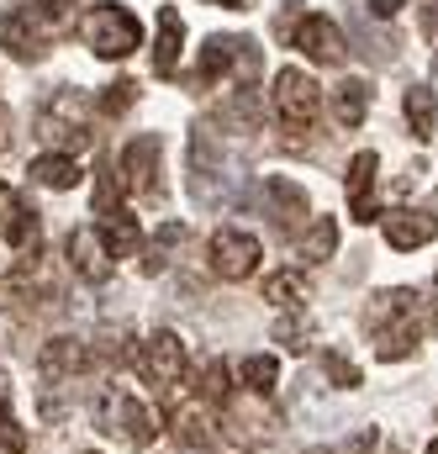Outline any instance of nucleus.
<instances>
[{
    "label": "nucleus",
    "instance_id": "9b49d317",
    "mask_svg": "<svg viewBox=\"0 0 438 454\" xmlns=\"http://www.w3.org/2000/svg\"><path fill=\"white\" fill-rule=\"evenodd\" d=\"M207 264H212L217 280H248L259 270V238L243 232V227H222L207 243Z\"/></svg>",
    "mask_w": 438,
    "mask_h": 454
},
{
    "label": "nucleus",
    "instance_id": "4c0bfd02",
    "mask_svg": "<svg viewBox=\"0 0 438 454\" xmlns=\"http://www.w3.org/2000/svg\"><path fill=\"white\" fill-rule=\"evenodd\" d=\"M37 5H43V11H48V16H64V11H69V5H74V0H37Z\"/></svg>",
    "mask_w": 438,
    "mask_h": 454
},
{
    "label": "nucleus",
    "instance_id": "7ed1b4c3",
    "mask_svg": "<svg viewBox=\"0 0 438 454\" xmlns=\"http://www.w3.org/2000/svg\"><path fill=\"white\" fill-rule=\"evenodd\" d=\"M222 74L254 80V74H259V43H248V37H232V32L207 37V48H201V59H196V74H191V85H196V90H201V85H217Z\"/></svg>",
    "mask_w": 438,
    "mask_h": 454
},
{
    "label": "nucleus",
    "instance_id": "1a4fd4ad",
    "mask_svg": "<svg viewBox=\"0 0 438 454\" xmlns=\"http://www.w3.org/2000/svg\"><path fill=\"white\" fill-rule=\"evenodd\" d=\"M275 112H280L285 127L307 132V127L323 116V90H317V80H312L307 69H280V74H275Z\"/></svg>",
    "mask_w": 438,
    "mask_h": 454
},
{
    "label": "nucleus",
    "instance_id": "9d476101",
    "mask_svg": "<svg viewBox=\"0 0 438 454\" xmlns=\"http://www.w3.org/2000/svg\"><path fill=\"white\" fill-rule=\"evenodd\" d=\"M291 48H301L312 64H328L338 69L343 59H348V37H343V27L323 16V11H301V21L291 27Z\"/></svg>",
    "mask_w": 438,
    "mask_h": 454
},
{
    "label": "nucleus",
    "instance_id": "412c9836",
    "mask_svg": "<svg viewBox=\"0 0 438 454\" xmlns=\"http://www.w3.org/2000/svg\"><path fill=\"white\" fill-rule=\"evenodd\" d=\"M370 101H375L370 80H343V85L332 90V121H338V127H359V121L370 116Z\"/></svg>",
    "mask_w": 438,
    "mask_h": 454
},
{
    "label": "nucleus",
    "instance_id": "6e6552de",
    "mask_svg": "<svg viewBox=\"0 0 438 454\" xmlns=\"http://www.w3.org/2000/svg\"><path fill=\"white\" fill-rule=\"evenodd\" d=\"M164 143H159V132H137V137H127V148H121V191H132V196H159L164 191Z\"/></svg>",
    "mask_w": 438,
    "mask_h": 454
},
{
    "label": "nucleus",
    "instance_id": "39448f33",
    "mask_svg": "<svg viewBox=\"0 0 438 454\" xmlns=\"http://www.w3.org/2000/svg\"><path fill=\"white\" fill-rule=\"evenodd\" d=\"M222 428H227V439L232 444H243V450H259V444H270L275 439V428H280V412L270 407V396H227L222 402Z\"/></svg>",
    "mask_w": 438,
    "mask_h": 454
},
{
    "label": "nucleus",
    "instance_id": "0eeeda50",
    "mask_svg": "<svg viewBox=\"0 0 438 454\" xmlns=\"http://www.w3.org/2000/svg\"><path fill=\"white\" fill-rule=\"evenodd\" d=\"M96 418H101V428H106V434H121V439H127V444H137V450L159 439V418H153L132 391H101Z\"/></svg>",
    "mask_w": 438,
    "mask_h": 454
},
{
    "label": "nucleus",
    "instance_id": "f3484780",
    "mask_svg": "<svg viewBox=\"0 0 438 454\" xmlns=\"http://www.w3.org/2000/svg\"><path fill=\"white\" fill-rule=\"evenodd\" d=\"M0 238L11 243V248H21V254H37V212L11 191V185H0Z\"/></svg>",
    "mask_w": 438,
    "mask_h": 454
},
{
    "label": "nucleus",
    "instance_id": "dca6fc26",
    "mask_svg": "<svg viewBox=\"0 0 438 454\" xmlns=\"http://www.w3.org/2000/svg\"><path fill=\"white\" fill-rule=\"evenodd\" d=\"M69 270H74L85 286H106L111 280V254H106V243H101L96 227L69 232Z\"/></svg>",
    "mask_w": 438,
    "mask_h": 454
},
{
    "label": "nucleus",
    "instance_id": "ddd939ff",
    "mask_svg": "<svg viewBox=\"0 0 438 454\" xmlns=\"http://www.w3.org/2000/svg\"><path fill=\"white\" fill-rule=\"evenodd\" d=\"M375 223H380V232H386L391 248H428L438 238V217L434 212H418V207H391V212H380Z\"/></svg>",
    "mask_w": 438,
    "mask_h": 454
},
{
    "label": "nucleus",
    "instance_id": "2f4dec72",
    "mask_svg": "<svg viewBox=\"0 0 438 454\" xmlns=\"http://www.w3.org/2000/svg\"><path fill=\"white\" fill-rule=\"evenodd\" d=\"M323 375H328L338 391H354V386L364 380V375H359V364H354L348 354H338V348H328V354H323Z\"/></svg>",
    "mask_w": 438,
    "mask_h": 454
},
{
    "label": "nucleus",
    "instance_id": "f704fd0d",
    "mask_svg": "<svg viewBox=\"0 0 438 454\" xmlns=\"http://www.w3.org/2000/svg\"><path fill=\"white\" fill-rule=\"evenodd\" d=\"M0 454H27V428L11 418V407H0Z\"/></svg>",
    "mask_w": 438,
    "mask_h": 454
},
{
    "label": "nucleus",
    "instance_id": "6ab92c4d",
    "mask_svg": "<svg viewBox=\"0 0 438 454\" xmlns=\"http://www.w3.org/2000/svg\"><path fill=\"white\" fill-rule=\"evenodd\" d=\"M185 48V16L175 5H159V48H153V74H175Z\"/></svg>",
    "mask_w": 438,
    "mask_h": 454
},
{
    "label": "nucleus",
    "instance_id": "ea45409f",
    "mask_svg": "<svg viewBox=\"0 0 438 454\" xmlns=\"http://www.w3.org/2000/svg\"><path fill=\"white\" fill-rule=\"evenodd\" d=\"M207 5H227V11H243V0H207Z\"/></svg>",
    "mask_w": 438,
    "mask_h": 454
},
{
    "label": "nucleus",
    "instance_id": "a211bd4d",
    "mask_svg": "<svg viewBox=\"0 0 438 454\" xmlns=\"http://www.w3.org/2000/svg\"><path fill=\"white\" fill-rule=\"evenodd\" d=\"M375 169H380V159L375 153H354L348 159V212H354V223H375L380 212H375Z\"/></svg>",
    "mask_w": 438,
    "mask_h": 454
},
{
    "label": "nucleus",
    "instance_id": "393cba45",
    "mask_svg": "<svg viewBox=\"0 0 438 454\" xmlns=\"http://www.w3.org/2000/svg\"><path fill=\"white\" fill-rule=\"evenodd\" d=\"M96 232H101V243H106L111 259H127L132 248H137V223H132V212H106L101 223H96Z\"/></svg>",
    "mask_w": 438,
    "mask_h": 454
},
{
    "label": "nucleus",
    "instance_id": "c9c22d12",
    "mask_svg": "<svg viewBox=\"0 0 438 454\" xmlns=\"http://www.w3.org/2000/svg\"><path fill=\"white\" fill-rule=\"evenodd\" d=\"M375 444H380V434H375V428H364V434H354V439H348V450H343V454H370Z\"/></svg>",
    "mask_w": 438,
    "mask_h": 454
},
{
    "label": "nucleus",
    "instance_id": "72a5a7b5",
    "mask_svg": "<svg viewBox=\"0 0 438 454\" xmlns=\"http://www.w3.org/2000/svg\"><path fill=\"white\" fill-rule=\"evenodd\" d=\"M137 106V85L132 80H116V85H106V96H101V112L106 116H121Z\"/></svg>",
    "mask_w": 438,
    "mask_h": 454
},
{
    "label": "nucleus",
    "instance_id": "a878e982",
    "mask_svg": "<svg viewBox=\"0 0 438 454\" xmlns=\"http://www.w3.org/2000/svg\"><path fill=\"white\" fill-rule=\"evenodd\" d=\"M238 380H243L254 396H270L275 380H280V359H275V354H248V359L238 364Z\"/></svg>",
    "mask_w": 438,
    "mask_h": 454
},
{
    "label": "nucleus",
    "instance_id": "c756f323",
    "mask_svg": "<svg viewBox=\"0 0 438 454\" xmlns=\"http://www.w3.org/2000/svg\"><path fill=\"white\" fill-rule=\"evenodd\" d=\"M227 375H232V370H227L222 359H212V364L201 370V386H196V396H201L207 407H222V402L232 396V386H227Z\"/></svg>",
    "mask_w": 438,
    "mask_h": 454
},
{
    "label": "nucleus",
    "instance_id": "4468645a",
    "mask_svg": "<svg viewBox=\"0 0 438 454\" xmlns=\"http://www.w3.org/2000/svg\"><path fill=\"white\" fill-rule=\"evenodd\" d=\"M264 212H270V223L280 227V232H301V223L312 217L307 191L296 180H285V175H270L264 180Z\"/></svg>",
    "mask_w": 438,
    "mask_h": 454
},
{
    "label": "nucleus",
    "instance_id": "423d86ee",
    "mask_svg": "<svg viewBox=\"0 0 438 454\" xmlns=\"http://www.w3.org/2000/svg\"><path fill=\"white\" fill-rule=\"evenodd\" d=\"M132 364L143 370V380L153 386V391H180L185 386V370H191V354H185V343L180 333H153V339H143V348L132 354Z\"/></svg>",
    "mask_w": 438,
    "mask_h": 454
},
{
    "label": "nucleus",
    "instance_id": "f257e3e1",
    "mask_svg": "<svg viewBox=\"0 0 438 454\" xmlns=\"http://www.w3.org/2000/svg\"><path fill=\"white\" fill-rule=\"evenodd\" d=\"M428 328H434V312H428V301L412 286L375 291L370 307H364V333L375 339L380 359H407L418 343L428 339Z\"/></svg>",
    "mask_w": 438,
    "mask_h": 454
},
{
    "label": "nucleus",
    "instance_id": "a19ab883",
    "mask_svg": "<svg viewBox=\"0 0 438 454\" xmlns=\"http://www.w3.org/2000/svg\"><path fill=\"white\" fill-rule=\"evenodd\" d=\"M428 312H434V323H438V275H434V301H428Z\"/></svg>",
    "mask_w": 438,
    "mask_h": 454
},
{
    "label": "nucleus",
    "instance_id": "37998d69",
    "mask_svg": "<svg viewBox=\"0 0 438 454\" xmlns=\"http://www.w3.org/2000/svg\"><path fill=\"white\" fill-rule=\"evenodd\" d=\"M80 454H90V450H80Z\"/></svg>",
    "mask_w": 438,
    "mask_h": 454
},
{
    "label": "nucleus",
    "instance_id": "20e7f679",
    "mask_svg": "<svg viewBox=\"0 0 438 454\" xmlns=\"http://www.w3.org/2000/svg\"><path fill=\"white\" fill-rule=\"evenodd\" d=\"M37 137H43V143H53V148H64L69 159L90 143L80 90H53V96L43 101V112H37Z\"/></svg>",
    "mask_w": 438,
    "mask_h": 454
},
{
    "label": "nucleus",
    "instance_id": "5701e85b",
    "mask_svg": "<svg viewBox=\"0 0 438 454\" xmlns=\"http://www.w3.org/2000/svg\"><path fill=\"white\" fill-rule=\"evenodd\" d=\"M175 439H180L185 454H207V444H212V418H207L201 402H191V407L175 412Z\"/></svg>",
    "mask_w": 438,
    "mask_h": 454
},
{
    "label": "nucleus",
    "instance_id": "4be33fe9",
    "mask_svg": "<svg viewBox=\"0 0 438 454\" xmlns=\"http://www.w3.org/2000/svg\"><path fill=\"white\" fill-rule=\"evenodd\" d=\"M32 180L48 185V191H74V185L85 180V169H80V159H69V153H43V159H32Z\"/></svg>",
    "mask_w": 438,
    "mask_h": 454
},
{
    "label": "nucleus",
    "instance_id": "b1692460",
    "mask_svg": "<svg viewBox=\"0 0 438 454\" xmlns=\"http://www.w3.org/2000/svg\"><path fill=\"white\" fill-rule=\"evenodd\" d=\"M402 116H407L412 137H418V143H428V137H434V127H438V101H434V90H428V85H412V90L402 96Z\"/></svg>",
    "mask_w": 438,
    "mask_h": 454
},
{
    "label": "nucleus",
    "instance_id": "f03ea898",
    "mask_svg": "<svg viewBox=\"0 0 438 454\" xmlns=\"http://www.w3.org/2000/svg\"><path fill=\"white\" fill-rule=\"evenodd\" d=\"M80 37L96 59H127L137 43H143V21L127 11V5H96L85 21H80Z\"/></svg>",
    "mask_w": 438,
    "mask_h": 454
},
{
    "label": "nucleus",
    "instance_id": "bb28decb",
    "mask_svg": "<svg viewBox=\"0 0 438 454\" xmlns=\"http://www.w3.org/2000/svg\"><path fill=\"white\" fill-rule=\"evenodd\" d=\"M275 343H285V354H307V348L317 343L312 317H307V312H285V317L275 323Z\"/></svg>",
    "mask_w": 438,
    "mask_h": 454
},
{
    "label": "nucleus",
    "instance_id": "58836bf2",
    "mask_svg": "<svg viewBox=\"0 0 438 454\" xmlns=\"http://www.w3.org/2000/svg\"><path fill=\"white\" fill-rule=\"evenodd\" d=\"M5 143H11V112L0 106V148H5Z\"/></svg>",
    "mask_w": 438,
    "mask_h": 454
},
{
    "label": "nucleus",
    "instance_id": "7c9ffc66",
    "mask_svg": "<svg viewBox=\"0 0 438 454\" xmlns=\"http://www.w3.org/2000/svg\"><path fill=\"white\" fill-rule=\"evenodd\" d=\"M222 121H232V127H248V132H254V127H259V101H254V90H238V96L217 112L212 127H222Z\"/></svg>",
    "mask_w": 438,
    "mask_h": 454
},
{
    "label": "nucleus",
    "instance_id": "79ce46f5",
    "mask_svg": "<svg viewBox=\"0 0 438 454\" xmlns=\"http://www.w3.org/2000/svg\"><path fill=\"white\" fill-rule=\"evenodd\" d=\"M428 454H438V439H434V444H428Z\"/></svg>",
    "mask_w": 438,
    "mask_h": 454
},
{
    "label": "nucleus",
    "instance_id": "aec40b11",
    "mask_svg": "<svg viewBox=\"0 0 438 454\" xmlns=\"http://www.w3.org/2000/svg\"><path fill=\"white\" fill-rule=\"evenodd\" d=\"M307 296H312V286H307L301 270H275V275H264V301H270V307H280V312H301Z\"/></svg>",
    "mask_w": 438,
    "mask_h": 454
},
{
    "label": "nucleus",
    "instance_id": "c85d7f7f",
    "mask_svg": "<svg viewBox=\"0 0 438 454\" xmlns=\"http://www.w3.org/2000/svg\"><path fill=\"white\" fill-rule=\"evenodd\" d=\"M175 243H185V223H164V232L143 248V275H159V270H169V248Z\"/></svg>",
    "mask_w": 438,
    "mask_h": 454
},
{
    "label": "nucleus",
    "instance_id": "e433bc0d",
    "mask_svg": "<svg viewBox=\"0 0 438 454\" xmlns=\"http://www.w3.org/2000/svg\"><path fill=\"white\" fill-rule=\"evenodd\" d=\"M402 5H407V0H370V11H375V16H396Z\"/></svg>",
    "mask_w": 438,
    "mask_h": 454
},
{
    "label": "nucleus",
    "instance_id": "2eb2a0df",
    "mask_svg": "<svg viewBox=\"0 0 438 454\" xmlns=\"http://www.w3.org/2000/svg\"><path fill=\"white\" fill-rule=\"evenodd\" d=\"M85 364H90V343L69 339V333H59V339H48L43 348H37V370H43V380H48V386L74 380Z\"/></svg>",
    "mask_w": 438,
    "mask_h": 454
},
{
    "label": "nucleus",
    "instance_id": "f8f14e48",
    "mask_svg": "<svg viewBox=\"0 0 438 454\" xmlns=\"http://www.w3.org/2000/svg\"><path fill=\"white\" fill-rule=\"evenodd\" d=\"M0 48H5L11 59H21V64H37V59L48 53L43 16H37L32 5H16V11H5V16H0Z\"/></svg>",
    "mask_w": 438,
    "mask_h": 454
},
{
    "label": "nucleus",
    "instance_id": "473e14b6",
    "mask_svg": "<svg viewBox=\"0 0 438 454\" xmlns=\"http://www.w3.org/2000/svg\"><path fill=\"white\" fill-rule=\"evenodd\" d=\"M132 354H137V348H132V339H127V333H101V339H96V348H90V359L116 364V370H121V364H132Z\"/></svg>",
    "mask_w": 438,
    "mask_h": 454
},
{
    "label": "nucleus",
    "instance_id": "cd10ccee",
    "mask_svg": "<svg viewBox=\"0 0 438 454\" xmlns=\"http://www.w3.org/2000/svg\"><path fill=\"white\" fill-rule=\"evenodd\" d=\"M332 248H338V223L332 217H312V227L301 232V259L307 264H323Z\"/></svg>",
    "mask_w": 438,
    "mask_h": 454
}]
</instances>
